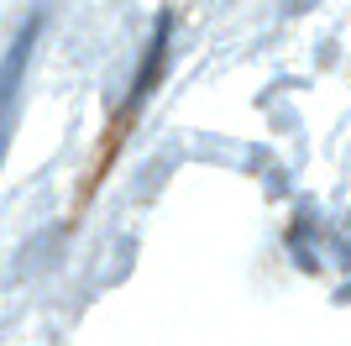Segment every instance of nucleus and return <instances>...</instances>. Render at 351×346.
Wrapping results in <instances>:
<instances>
[{
    "instance_id": "nucleus-1",
    "label": "nucleus",
    "mask_w": 351,
    "mask_h": 346,
    "mask_svg": "<svg viewBox=\"0 0 351 346\" xmlns=\"http://www.w3.org/2000/svg\"><path fill=\"white\" fill-rule=\"evenodd\" d=\"M32 43H37V21H27V27L16 32L11 53H5V63H0V152H5V142H11V105H16V89H21V73H27Z\"/></svg>"
}]
</instances>
